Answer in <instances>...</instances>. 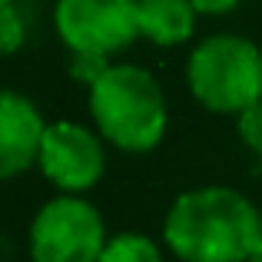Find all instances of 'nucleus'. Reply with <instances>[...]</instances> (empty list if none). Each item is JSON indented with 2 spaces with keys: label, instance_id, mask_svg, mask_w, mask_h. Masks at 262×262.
I'll list each match as a JSON object with an SVG mask.
<instances>
[{
  "label": "nucleus",
  "instance_id": "10",
  "mask_svg": "<svg viewBox=\"0 0 262 262\" xmlns=\"http://www.w3.org/2000/svg\"><path fill=\"white\" fill-rule=\"evenodd\" d=\"M24 37L27 30H24V20L17 17V7L0 4V47H4V53H17Z\"/></svg>",
  "mask_w": 262,
  "mask_h": 262
},
{
  "label": "nucleus",
  "instance_id": "8",
  "mask_svg": "<svg viewBox=\"0 0 262 262\" xmlns=\"http://www.w3.org/2000/svg\"><path fill=\"white\" fill-rule=\"evenodd\" d=\"M196 30L189 0H140V37L156 47H179Z\"/></svg>",
  "mask_w": 262,
  "mask_h": 262
},
{
  "label": "nucleus",
  "instance_id": "4",
  "mask_svg": "<svg viewBox=\"0 0 262 262\" xmlns=\"http://www.w3.org/2000/svg\"><path fill=\"white\" fill-rule=\"evenodd\" d=\"M106 243L100 209L70 192L43 203L30 223L33 262H100Z\"/></svg>",
  "mask_w": 262,
  "mask_h": 262
},
{
  "label": "nucleus",
  "instance_id": "6",
  "mask_svg": "<svg viewBox=\"0 0 262 262\" xmlns=\"http://www.w3.org/2000/svg\"><path fill=\"white\" fill-rule=\"evenodd\" d=\"M37 166L60 192L83 196L106 173L103 136L86 129V126H80V123H70V120L50 123Z\"/></svg>",
  "mask_w": 262,
  "mask_h": 262
},
{
  "label": "nucleus",
  "instance_id": "14",
  "mask_svg": "<svg viewBox=\"0 0 262 262\" xmlns=\"http://www.w3.org/2000/svg\"><path fill=\"white\" fill-rule=\"evenodd\" d=\"M249 262H262V239H259V246L252 249V256H249Z\"/></svg>",
  "mask_w": 262,
  "mask_h": 262
},
{
  "label": "nucleus",
  "instance_id": "15",
  "mask_svg": "<svg viewBox=\"0 0 262 262\" xmlns=\"http://www.w3.org/2000/svg\"><path fill=\"white\" fill-rule=\"evenodd\" d=\"M0 4H13V0H0Z\"/></svg>",
  "mask_w": 262,
  "mask_h": 262
},
{
  "label": "nucleus",
  "instance_id": "1",
  "mask_svg": "<svg viewBox=\"0 0 262 262\" xmlns=\"http://www.w3.org/2000/svg\"><path fill=\"white\" fill-rule=\"evenodd\" d=\"M262 212L229 186H199L169 206L163 243L179 262H249Z\"/></svg>",
  "mask_w": 262,
  "mask_h": 262
},
{
  "label": "nucleus",
  "instance_id": "3",
  "mask_svg": "<svg viewBox=\"0 0 262 262\" xmlns=\"http://www.w3.org/2000/svg\"><path fill=\"white\" fill-rule=\"evenodd\" d=\"M186 80L206 110L239 116L262 100V53L246 37L216 33L192 50Z\"/></svg>",
  "mask_w": 262,
  "mask_h": 262
},
{
  "label": "nucleus",
  "instance_id": "9",
  "mask_svg": "<svg viewBox=\"0 0 262 262\" xmlns=\"http://www.w3.org/2000/svg\"><path fill=\"white\" fill-rule=\"evenodd\" d=\"M100 262H163V252L143 232H120V236H110Z\"/></svg>",
  "mask_w": 262,
  "mask_h": 262
},
{
  "label": "nucleus",
  "instance_id": "2",
  "mask_svg": "<svg viewBox=\"0 0 262 262\" xmlns=\"http://www.w3.org/2000/svg\"><path fill=\"white\" fill-rule=\"evenodd\" d=\"M96 133L123 153H149L166 136V96L153 73L133 63H110L90 86Z\"/></svg>",
  "mask_w": 262,
  "mask_h": 262
},
{
  "label": "nucleus",
  "instance_id": "12",
  "mask_svg": "<svg viewBox=\"0 0 262 262\" xmlns=\"http://www.w3.org/2000/svg\"><path fill=\"white\" fill-rule=\"evenodd\" d=\"M239 136L252 153H262V100L239 113Z\"/></svg>",
  "mask_w": 262,
  "mask_h": 262
},
{
  "label": "nucleus",
  "instance_id": "11",
  "mask_svg": "<svg viewBox=\"0 0 262 262\" xmlns=\"http://www.w3.org/2000/svg\"><path fill=\"white\" fill-rule=\"evenodd\" d=\"M106 57H96V53H70V77L80 83L93 86L96 80L106 73Z\"/></svg>",
  "mask_w": 262,
  "mask_h": 262
},
{
  "label": "nucleus",
  "instance_id": "13",
  "mask_svg": "<svg viewBox=\"0 0 262 262\" xmlns=\"http://www.w3.org/2000/svg\"><path fill=\"white\" fill-rule=\"evenodd\" d=\"M196 7V13H206V17H223V13H232L239 7V0H189Z\"/></svg>",
  "mask_w": 262,
  "mask_h": 262
},
{
  "label": "nucleus",
  "instance_id": "5",
  "mask_svg": "<svg viewBox=\"0 0 262 262\" xmlns=\"http://www.w3.org/2000/svg\"><path fill=\"white\" fill-rule=\"evenodd\" d=\"M60 40L70 53H120L140 37V0H57Z\"/></svg>",
  "mask_w": 262,
  "mask_h": 262
},
{
  "label": "nucleus",
  "instance_id": "7",
  "mask_svg": "<svg viewBox=\"0 0 262 262\" xmlns=\"http://www.w3.org/2000/svg\"><path fill=\"white\" fill-rule=\"evenodd\" d=\"M47 123L40 110L27 96L7 90L0 100V173L4 179H13L37 166L40 149H43Z\"/></svg>",
  "mask_w": 262,
  "mask_h": 262
}]
</instances>
